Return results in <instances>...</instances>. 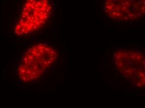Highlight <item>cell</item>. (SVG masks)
I'll list each match as a JSON object with an SVG mask.
<instances>
[{"instance_id":"6da1fadb","label":"cell","mask_w":145,"mask_h":108,"mask_svg":"<svg viewBox=\"0 0 145 108\" xmlns=\"http://www.w3.org/2000/svg\"><path fill=\"white\" fill-rule=\"evenodd\" d=\"M59 53L52 44L37 41L23 52L14 71L18 82L23 85L38 83L55 66Z\"/></svg>"},{"instance_id":"7a4b0ae2","label":"cell","mask_w":145,"mask_h":108,"mask_svg":"<svg viewBox=\"0 0 145 108\" xmlns=\"http://www.w3.org/2000/svg\"><path fill=\"white\" fill-rule=\"evenodd\" d=\"M49 0H26L14 24V34L26 37L38 31L46 25L51 14Z\"/></svg>"},{"instance_id":"3957f363","label":"cell","mask_w":145,"mask_h":108,"mask_svg":"<svg viewBox=\"0 0 145 108\" xmlns=\"http://www.w3.org/2000/svg\"><path fill=\"white\" fill-rule=\"evenodd\" d=\"M104 6L114 16L136 18L145 13V0H105Z\"/></svg>"}]
</instances>
